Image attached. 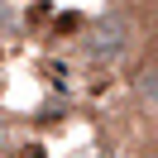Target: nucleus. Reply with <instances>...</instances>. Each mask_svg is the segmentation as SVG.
<instances>
[{
    "label": "nucleus",
    "mask_w": 158,
    "mask_h": 158,
    "mask_svg": "<svg viewBox=\"0 0 158 158\" xmlns=\"http://www.w3.org/2000/svg\"><path fill=\"white\" fill-rule=\"evenodd\" d=\"M125 48H129V39H125V24H120V19H106V24L86 39V53H91L96 62H101V58H106V62H120Z\"/></svg>",
    "instance_id": "obj_1"
},
{
    "label": "nucleus",
    "mask_w": 158,
    "mask_h": 158,
    "mask_svg": "<svg viewBox=\"0 0 158 158\" xmlns=\"http://www.w3.org/2000/svg\"><path fill=\"white\" fill-rule=\"evenodd\" d=\"M134 91H139V101H144V106H153V110H158V58H148L144 67H139Z\"/></svg>",
    "instance_id": "obj_2"
},
{
    "label": "nucleus",
    "mask_w": 158,
    "mask_h": 158,
    "mask_svg": "<svg viewBox=\"0 0 158 158\" xmlns=\"http://www.w3.org/2000/svg\"><path fill=\"white\" fill-rule=\"evenodd\" d=\"M144 158H158V148H148V153H144Z\"/></svg>",
    "instance_id": "obj_3"
},
{
    "label": "nucleus",
    "mask_w": 158,
    "mask_h": 158,
    "mask_svg": "<svg viewBox=\"0 0 158 158\" xmlns=\"http://www.w3.org/2000/svg\"><path fill=\"white\" fill-rule=\"evenodd\" d=\"M96 158H120V153H96Z\"/></svg>",
    "instance_id": "obj_4"
}]
</instances>
